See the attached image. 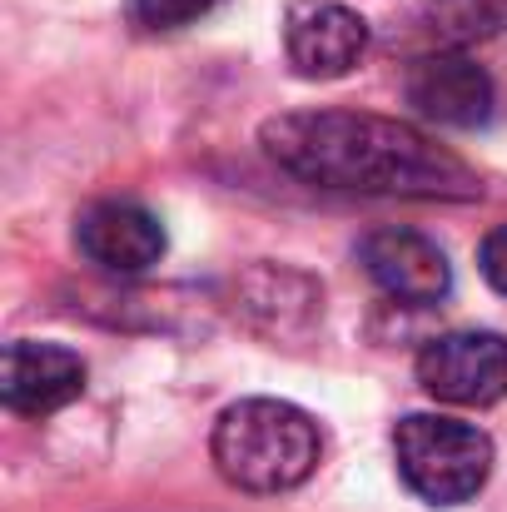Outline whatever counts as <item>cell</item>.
<instances>
[{
	"label": "cell",
	"mask_w": 507,
	"mask_h": 512,
	"mask_svg": "<svg viewBox=\"0 0 507 512\" xmlns=\"http://www.w3.org/2000/svg\"><path fill=\"white\" fill-rule=\"evenodd\" d=\"M85 393V358L65 343L15 339L5 348V373H0V398L10 413L45 418Z\"/></svg>",
	"instance_id": "9"
},
{
	"label": "cell",
	"mask_w": 507,
	"mask_h": 512,
	"mask_svg": "<svg viewBox=\"0 0 507 512\" xmlns=\"http://www.w3.org/2000/svg\"><path fill=\"white\" fill-rule=\"evenodd\" d=\"M423 35L433 45H473L483 35H503L507 30V0H428L418 15Z\"/></svg>",
	"instance_id": "10"
},
{
	"label": "cell",
	"mask_w": 507,
	"mask_h": 512,
	"mask_svg": "<svg viewBox=\"0 0 507 512\" xmlns=\"http://www.w3.org/2000/svg\"><path fill=\"white\" fill-rule=\"evenodd\" d=\"M219 0H130V20L145 30H184L204 20Z\"/></svg>",
	"instance_id": "11"
},
{
	"label": "cell",
	"mask_w": 507,
	"mask_h": 512,
	"mask_svg": "<svg viewBox=\"0 0 507 512\" xmlns=\"http://www.w3.org/2000/svg\"><path fill=\"white\" fill-rule=\"evenodd\" d=\"M393 458L403 488L433 508H458L493 478V438L478 423L443 413H408L393 428Z\"/></svg>",
	"instance_id": "3"
},
{
	"label": "cell",
	"mask_w": 507,
	"mask_h": 512,
	"mask_svg": "<svg viewBox=\"0 0 507 512\" xmlns=\"http://www.w3.org/2000/svg\"><path fill=\"white\" fill-rule=\"evenodd\" d=\"M264 155L294 179L348 189V194H393V199H478L483 179L453 150L428 140L408 120L363 115V110H289L264 120Z\"/></svg>",
	"instance_id": "1"
},
{
	"label": "cell",
	"mask_w": 507,
	"mask_h": 512,
	"mask_svg": "<svg viewBox=\"0 0 507 512\" xmlns=\"http://www.w3.org/2000/svg\"><path fill=\"white\" fill-rule=\"evenodd\" d=\"M418 383L438 403L493 408L507 398V339L488 334V329L428 339L418 353Z\"/></svg>",
	"instance_id": "5"
},
{
	"label": "cell",
	"mask_w": 507,
	"mask_h": 512,
	"mask_svg": "<svg viewBox=\"0 0 507 512\" xmlns=\"http://www.w3.org/2000/svg\"><path fill=\"white\" fill-rule=\"evenodd\" d=\"M75 244H80V254L95 269L125 274V279L150 274L169 249L165 224L145 204H135V199H100V204H90L80 214V224H75Z\"/></svg>",
	"instance_id": "8"
},
{
	"label": "cell",
	"mask_w": 507,
	"mask_h": 512,
	"mask_svg": "<svg viewBox=\"0 0 507 512\" xmlns=\"http://www.w3.org/2000/svg\"><path fill=\"white\" fill-rule=\"evenodd\" d=\"M209 458L239 493H289L314 478L324 458L319 423L284 398H239L214 418Z\"/></svg>",
	"instance_id": "2"
},
{
	"label": "cell",
	"mask_w": 507,
	"mask_h": 512,
	"mask_svg": "<svg viewBox=\"0 0 507 512\" xmlns=\"http://www.w3.org/2000/svg\"><path fill=\"white\" fill-rule=\"evenodd\" d=\"M403 95L423 120L448 125V130H488L498 120L493 75L458 45H438V50L418 55L403 75Z\"/></svg>",
	"instance_id": "4"
},
{
	"label": "cell",
	"mask_w": 507,
	"mask_h": 512,
	"mask_svg": "<svg viewBox=\"0 0 507 512\" xmlns=\"http://www.w3.org/2000/svg\"><path fill=\"white\" fill-rule=\"evenodd\" d=\"M284 50L304 80H338L368 50V20L338 0H294L284 15Z\"/></svg>",
	"instance_id": "7"
},
{
	"label": "cell",
	"mask_w": 507,
	"mask_h": 512,
	"mask_svg": "<svg viewBox=\"0 0 507 512\" xmlns=\"http://www.w3.org/2000/svg\"><path fill=\"white\" fill-rule=\"evenodd\" d=\"M478 269H483V279L507 294V224H498L483 244H478Z\"/></svg>",
	"instance_id": "12"
},
{
	"label": "cell",
	"mask_w": 507,
	"mask_h": 512,
	"mask_svg": "<svg viewBox=\"0 0 507 512\" xmlns=\"http://www.w3.org/2000/svg\"><path fill=\"white\" fill-rule=\"evenodd\" d=\"M358 264L398 304L428 309V304H443L453 294V264H448V254L428 234H418V229H373L358 244Z\"/></svg>",
	"instance_id": "6"
}]
</instances>
